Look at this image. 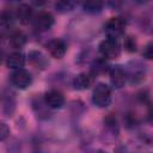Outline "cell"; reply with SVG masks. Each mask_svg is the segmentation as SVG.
<instances>
[{
    "mask_svg": "<svg viewBox=\"0 0 153 153\" xmlns=\"http://www.w3.org/2000/svg\"><path fill=\"white\" fill-rule=\"evenodd\" d=\"M92 104L99 109H105L111 104L112 100V92L111 87L105 82H98L94 85L91 96Z\"/></svg>",
    "mask_w": 153,
    "mask_h": 153,
    "instance_id": "1",
    "label": "cell"
},
{
    "mask_svg": "<svg viewBox=\"0 0 153 153\" xmlns=\"http://www.w3.org/2000/svg\"><path fill=\"white\" fill-rule=\"evenodd\" d=\"M153 145V141L147 135H140L135 140L117 146L116 153H145Z\"/></svg>",
    "mask_w": 153,
    "mask_h": 153,
    "instance_id": "2",
    "label": "cell"
},
{
    "mask_svg": "<svg viewBox=\"0 0 153 153\" xmlns=\"http://www.w3.org/2000/svg\"><path fill=\"white\" fill-rule=\"evenodd\" d=\"M127 27V19L124 17L117 16V17H111L109 18L103 26V30L109 38L118 39L124 35Z\"/></svg>",
    "mask_w": 153,
    "mask_h": 153,
    "instance_id": "3",
    "label": "cell"
},
{
    "mask_svg": "<svg viewBox=\"0 0 153 153\" xmlns=\"http://www.w3.org/2000/svg\"><path fill=\"white\" fill-rule=\"evenodd\" d=\"M126 72H127V78H128V84L136 86L140 85L145 78H146V73H147V68L146 65L142 63L139 60H133L129 61L126 66Z\"/></svg>",
    "mask_w": 153,
    "mask_h": 153,
    "instance_id": "4",
    "label": "cell"
},
{
    "mask_svg": "<svg viewBox=\"0 0 153 153\" xmlns=\"http://www.w3.org/2000/svg\"><path fill=\"white\" fill-rule=\"evenodd\" d=\"M120 135V124L118 120L114 114H108L103 118V131L102 139L103 141L111 143L114 142Z\"/></svg>",
    "mask_w": 153,
    "mask_h": 153,
    "instance_id": "5",
    "label": "cell"
},
{
    "mask_svg": "<svg viewBox=\"0 0 153 153\" xmlns=\"http://www.w3.org/2000/svg\"><path fill=\"white\" fill-rule=\"evenodd\" d=\"M98 51L100 54V56L105 60H114L117 59L121 55L122 51V45L120 43L118 39H114V38H104L99 42L98 44Z\"/></svg>",
    "mask_w": 153,
    "mask_h": 153,
    "instance_id": "6",
    "label": "cell"
},
{
    "mask_svg": "<svg viewBox=\"0 0 153 153\" xmlns=\"http://www.w3.org/2000/svg\"><path fill=\"white\" fill-rule=\"evenodd\" d=\"M55 24V18L49 11H38L32 20V26L38 32L49 31Z\"/></svg>",
    "mask_w": 153,
    "mask_h": 153,
    "instance_id": "7",
    "label": "cell"
},
{
    "mask_svg": "<svg viewBox=\"0 0 153 153\" xmlns=\"http://www.w3.org/2000/svg\"><path fill=\"white\" fill-rule=\"evenodd\" d=\"M10 82L18 90H26L32 84V76L29 71L25 68L16 69L10 75Z\"/></svg>",
    "mask_w": 153,
    "mask_h": 153,
    "instance_id": "8",
    "label": "cell"
},
{
    "mask_svg": "<svg viewBox=\"0 0 153 153\" xmlns=\"http://www.w3.org/2000/svg\"><path fill=\"white\" fill-rule=\"evenodd\" d=\"M17 108L16 94L10 88H4L1 92V111L6 117H12Z\"/></svg>",
    "mask_w": 153,
    "mask_h": 153,
    "instance_id": "9",
    "label": "cell"
},
{
    "mask_svg": "<svg viewBox=\"0 0 153 153\" xmlns=\"http://www.w3.org/2000/svg\"><path fill=\"white\" fill-rule=\"evenodd\" d=\"M31 108H32L35 116L39 121H45L51 116V114H50L51 109L47 105L43 96H38V94L33 96L31 98Z\"/></svg>",
    "mask_w": 153,
    "mask_h": 153,
    "instance_id": "10",
    "label": "cell"
},
{
    "mask_svg": "<svg viewBox=\"0 0 153 153\" xmlns=\"http://www.w3.org/2000/svg\"><path fill=\"white\" fill-rule=\"evenodd\" d=\"M109 78H110L111 86L114 88H117V90L124 87V85L128 82L126 68L123 66H121V65H115V66L110 67Z\"/></svg>",
    "mask_w": 153,
    "mask_h": 153,
    "instance_id": "11",
    "label": "cell"
},
{
    "mask_svg": "<svg viewBox=\"0 0 153 153\" xmlns=\"http://www.w3.org/2000/svg\"><path fill=\"white\" fill-rule=\"evenodd\" d=\"M45 48L49 55L54 59H62L67 53V43L62 38H51L47 42Z\"/></svg>",
    "mask_w": 153,
    "mask_h": 153,
    "instance_id": "12",
    "label": "cell"
},
{
    "mask_svg": "<svg viewBox=\"0 0 153 153\" xmlns=\"http://www.w3.org/2000/svg\"><path fill=\"white\" fill-rule=\"evenodd\" d=\"M43 97H44V100H45L47 105L51 110H59V109L63 108V105L66 103L63 93L60 90H56V88H51V90L47 91L43 94Z\"/></svg>",
    "mask_w": 153,
    "mask_h": 153,
    "instance_id": "13",
    "label": "cell"
},
{
    "mask_svg": "<svg viewBox=\"0 0 153 153\" xmlns=\"http://www.w3.org/2000/svg\"><path fill=\"white\" fill-rule=\"evenodd\" d=\"M16 17H17V20L23 24V25H27L29 23H32L33 20V17H35V8L31 4H26V2H23V4H19L16 10Z\"/></svg>",
    "mask_w": 153,
    "mask_h": 153,
    "instance_id": "14",
    "label": "cell"
},
{
    "mask_svg": "<svg viewBox=\"0 0 153 153\" xmlns=\"http://www.w3.org/2000/svg\"><path fill=\"white\" fill-rule=\"evenodd\" d=\"M17 20L16 12L12 10H4L0 14V31L1 36H8L11 31H13V24Z\"/></svg>",
    "mask_w": 153,
    "mask_h": 153,
    "instance_id": "15",
    "label": "cell"
},
{
    "mask_svg": "<svg viewBox=\"0 0 153 153\" xmlns=\"http://www.w3.org/2000/svg\"><path fill=\"white\" fill-rule=\"evenodd\" d=\"M7 38H8V45L13 49V51H19V49L24 48L27 43L26 33L18 29H14L13 31H11Z\"/></svg>",
    "mask_w": 153,
    "mask_h": 153,
    "instance_id": "16",
    "label": "cell"
},
{
    "mask_svg": "<svg viewBox=\"0 0 153 153\" xmlns=\"http://www.w3.org/2000/svg\"><path fill=\"white\" fill-rule=\"evenodd\" d=\"M27 61L32 67L39 71H43L49 66L48 56L44 55L41 50H30L27 54Z\"/></svg>",
    "mask_w": 153,
    "mask_h": 153,
    "instance_id": "17",
    "label": "cell"
},
{
    "mask_svg": "<svg viewBox=\"0 0 153 153\" xmlns=\"http://www.w3.org/2000/svg\"><path fill=\"white\" fill-rule=\"evenodd\" d=\"M110 65L108 62V60L103 59L102 56L99 57H94L92 61H91V65H90V74L93 76V78H98L105 73H109L110 71Z\"/></svg>",
    "mask_w": 153,
    "mask_h": 153,
    "instance_id": "18",
    "label": "cell"
},
{
    "mask_svg": "<svg viewBox=\"0 0 153 153\" xmlns=\"http://www.w3.org/2000/svg\"><path fill=\"white\" fill-rule=\"evenodd\" d=\"M93 80H94V78L90 73L82 72V73H79L75 76H73L71 84H72L73 88L76 91H85L92 86Z\"/></svg>",
    "mask_w": 153,
    "mask_h": 153,
    "instance_id": "19",
    "label": "cell"
},
{
    "mask_svg": "<svg viewBox=\"0 0 153 153\" xmlns=\"http://www.w3.org/2000/svg\"><path fill=\"white\" fill-rule=\"evenodd\" d=\"M26 62V57L22 51H12L5 57V65L7 68H11L13 71L24 68V65Z\"/></svg>",
    "mask_w": 153,
    "mask_h": 153,
    "instance_id": "20",
    "label": "cell"
},
{
    "mask_svg": "<svg viewBox=\"0 0 153 153\" xmlns=\"http://www.w3.org/2000/svg\"><path fill=\"white\" fill-rule=\"evenodd\" d=\"M105 4L102 2V1H86V2H82L81 4V8L85 13L90 14V16H96V14H99L103 8H104Z\"/></svg>",
    "mask_w": 153,
    "mask_h": 153,
    "instance_id": "21",
    "label": "cell"
},
{
    "mask_svg": "<svg viewBox=\"0 0 153 153\" xmlns=\"http://www.w3.org/2000/svg\"><path fill=\"white\" fill-rule=\"evenodd\" d=\"M76 5L78 4L74 2V1H66V0H63V1L55 2L54 4V8L59 13H68V12H72L76 7Z\"/></svg>",
    "mask_w": 153,
    "mask_h": 153,
    "instance_id": "22",
    "label": "cell"
},
{
    "mask_svg": "<svg viewBox=\"0 0 153 153\" xmlns=\"http://www.w3.org/2000/svg\"><path fill=\"white\" fill-rule=\"evenodd\" d=\"M141 27L148 33H153V12L146 13L141 19Z\"/></svg>",
    "mask_w": 153,
    "mask_h": 153,
    "instance_id": "23",
    "label": "cell"
},
{
    "mask_svg": "<svg viewBox=\"0 0 153 153\" xmlns=\"http://www.w3.org/2000/svg\"><path fill=\"white\" fill-rule=\"evenodd\" d=\"M123 48L128 53H135L137 50V42L134 36H126L123 41Z\"/></svg>",
    "mask_w": 153,
    "mask_h": 153,
    "instance_id": "24",
    "label": "cell"
},
{
    "mask_svg": "<svg viewBox=\"0 0 153 153\" xmlns=\"http://www.w3.org/2000/svg\"><path fill=\"white\" fill-rule=\"evenodd\" d=\"M123 121H124V126H126L128 129H133V128H135V127L139 124V118H137V116H136L135 114H133V112H127V114L124 115Z\"/></svg>",
    "mask_w": 153,
    "mask_h": 153,
    "instance_id": "25",
    "label": "cell"
},
{
    "mask_svg": "<svg viewBox=\"0 0 153 153\" xmlns=\"http://www.w3.org/2000/svg\"><path fill=\"white\" fill-rule=\"evenodd\" d=\"M141 55L146 60H153V41H149L142 49Z\"/></svg>",
    "mask_w": 153,
    "mask_h": 153,
    "instance_id": "26",
    "label": "cell"
},
{
    "mask_svg": "<svg viewBox=\"0 0 153 153\" xmlns=\"http://www.w3.org/2000/svg\"><path fill=\"white\" fill-rule=\"evenodd\" d=\"M6 149H7V153H20L22 152L20 142H18L17 140H11L7 143Z\"/></svg>",
    "mask_w": 153,
    "mask_h": 153,
    "instance_id": "27",
    "label": "cell"
},
{
    "mask_svg": "<svg viewBox=\"0 0 153 153\" xmlns=\"http://www.w3.org/2000/svg\"><path fill=\"white\" fill-rule=\"evenodd\" d=\"M8 136H10V128L7 127V124L5 122H1L0 123V139H1V141H5Z\"/></svg>",
    "mask_w": 153,
    "mask_h": 153,
    "instance_id": "28",
    "label": "cell"
},
{
    "mask_svg": "<svg viewBox=\"0 0 153 153\" xmlns=\"http://www.w3.org/2000/svg\"><path fill=\"white\" fill-rule=\"evenodd\" d=\"M88 153H106L104 149H100V148H98V149H93V151H91V152H88Z\"/></svg>",
    "mask_w": 153,
    "mask_h": 153,
    "instance_id": "29",
    "label": "cell"
},
{
    "mask_svg": "<svg viewBox=\"0 0 153 153\" xmlns=\"http://www.w3.org/2000/svg\"><path fill=\"white\" fill-rule=\"evenodd\" d=\"M33 153H43V152H33Z\"/></svg>",
    "mask_w": 153,
    "mask_h": 153,
    "instance_id": "30",
    "label": "cell"
}]
</instances>
